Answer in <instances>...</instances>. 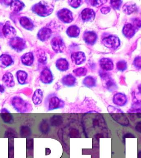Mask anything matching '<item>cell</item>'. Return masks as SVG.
I'll use <instances>...</instances> for the list:
<instances>
[{
    "mask_svg": "<svg viewBox=\"0 0 141 158\" xmlns=\"http://www.w3.org/2000/svg\"><path fill=\"white\" fill-rule=\"evenodd\" d=\"M83 83L87 87H95L96 85V79L92 76H88L83 80Z\"/></svg>",
    "mask_w": 141,
    "mask_h": 158,
    "instance_id": "4dcf8cb0",
    "label": "cell"
},
{
    "mask_svg": "<svg viewBox=\"0 0 141 158\" xmlns=\"http://www.w3.org/2000/svg\"><path fill=\"white\" fill-rule=\"evenodd\" d=\"M138 89L139 93L140 94H141V84H140V85H139L138 86Z\"/></svg>",
    "mask_w": 141,
    "mask_h": 158,
    "instance_id": "816d5d0a",
    "label": "cell"
},
{
    "mask_svg": "<svg viewBox=\"0 0 141 158\" xmlns=\"http://www.w3.org/2000/svg\"><path fill=\"white\" fill-rule=\"evenodd\" d=\"M110 10H111V8H110L109 7H104L101 9V11L102 13L106 14L109 12Z\"/></svg>",
    "mask_w": 141,
    "mask_h": 158,
    "instance_id": "7dc6e473",
    "label": "cell"
},
{
    "mask_svg": "<svg viewBox=\"0 0 141 158\" xmlns=\"http://www.w3.org/2000/svg\"><path fill=\"white\" fill-rule=\"evenodd\" d=\"M133 134H131V133H127V134L125 135H124L123 137V139H125V138H135Z\"/></svg>",
    "mask_w": 141,
    "mask_h": 158,
    "instance_id": "681fc988",
    "label": "cell"
},
{
    "mask_svg": "<svg viewBox=\"0 0 141 158\" xmlns=\"http://www.w3.org/2000/svg\"><path fill=\"white\" fill-rule=\"evenodd\" d=\"M13 60L10 55L4 54L0 56V66L6 68L13 64Z\"/></svg>",
    "mask_w": 141,
    "mask_h": 158,
    "instance_id": "44dd1931",
    "label": "cell"
},
{
    "mask_svg": "<svg viewBox=\"0 0 141 158\" xmlns=\"http://www.w3.org/2000/svg\"><path fill=\"white\" fill-rule=\"evenodd\" d=\"M33 56L32 52H28L24 54L22 56L21 59L22 63L26 65H32L33 62Z\"/></svg>",
    "mask_w": 141,
    "mask_h": 158,
    "instance_id": "484cf974",
    "label": "cell"
},
{
    "mask_svg": "<svg viewBox=\"0 0 141 158\" xmlns=\"http://www.w3.org/2000/svg\"><path fill=\"white\" fill-rule=\"evenodd\" d=\"M33 147V139H28L27 141V148L28 149L32 148Z\"/></svg>",
    "mask_w": 141,
    "mask_h": 158,
    "instance_id": "bcb514c9",
    "label": "cell"
},
{
    "mask_svg": "<svg viewBox=\"0 0 141 158\" xmlns=\"http://www.w3.org/2000/svg\"><path fill=\"white\" fill-rule=\"evenodd\" d=\"M134 65L137 69H141V57L137 56L135 59Z\"/></svg>",
    "mask_w": 141,
    "mask_h": 158,
    "instance_id": "60d3db41",
    "label": "cell"
},
{
    "mask_svg": "<svg viewBox=\"0 0 141 158\" xmlns=\"http://www.w3.org/2000/svg\"><path fill=\"white\" fill-rule=\"evenodd\" d=\"M39 130L43 134H48L49 131V126L48 122L45 119H43L39 125Z\"/></svg>",
    "mask_w": 141,
    "mask_h": 158,
    "instance_id": "d6a6232c",
    "label": "cell"
},
{
    "mask_svg": "<svg viewBox=\"0 0 141 158\" xmlns=\"http://www.w3.org/2000/svg\"><path fill=\"white\" fill-rule=\"evenodd\" d=\"M138 158H141V151L138 153Z\"/></svg>",
    "mask_w": 141,
    "mask_h": 158,
    "instance_id": "f5cc1de1",
    "label": "cell"
},
{
    "mask_svg": "<svg viewBox=\"0 0 141 158\" xmlns=\"http://www.w3.org/2000/svg\"><path fill=\"white\" fill-rule=\"evenodd\" d=\"M127 63L124 60H121L117 64V68L119 70L124 71L127 69Z\"/></svg>",
    "mask_w": 141,
    "mask_h": 158,
    "instance_id": "74e56055",
    "label": "cell"
},
{
    "mask_svg": "<svg viewBox=\"0 0 141 158\" xmlns=\"http://www.w3.org/2000/svg\"><path fill=\"white\" fill-rule=\"evenodd\" d=\"M51 30L49 28L44 27L40 30L37 35L40 40L44 41L49 39L51 35Z\"/></svg>",
    "mask_w": 141,
    "mask_h": 158,
    "instance_id": "e0dca14e",
    "label": "cell"
},
{
    "mask_svg": "<svg viewBox=\"0 0 141 158\" xmlns=\"http://www.w3.org/2000/svg\"><path fill=\"white\" fill-rule=\"evenodd\" d=\"M10 23L8 21L6 22L2 27V31L5 37L11 39L15 37L16 31L15 29L11 26Z\"/></svg>",
    "mask_w": 141,
    "mask_h": 158,
    "instance_id": "7c38bea8",
    "label": "cell"
},
{
    "mask_svg": "<svg viewBox=\"0 0 141 158\" xmlns=\"http://www.w3.org/2000/svg\"><path fill=\"white\" fill-rule=\"evenodd\" d=\"M0 115L2 120L5 123L11 124L13 123V116L7 109L2 108L0 110Z\"/></svg>",
    "mask_w": 141,
    "mask_h": 158,
    "instance_id": "4fadbf2b",
    "label": "cell"
},
{
    "mask_svg": "<svg viewBox=\"0 0 141 158\" xmlns=\"http://www.w3.org/2000/svg\"><path fill=\"white\" fill-rule=\"evenodd\" d=\"M81 17L85 22H91L95 19V14L92 9L85 8L81 12Z\"/></svg>",
    "mask_w": 141,
    "mask_h": 158,
    "instance_id": "5bb4252c",
    "label": "cell"
},
{
    "mask_svg": "<svg viewBox=\"0 0 141 158\" xmlns=\"http://www.w3.org/2000/svg\"><path fill=\"white\" fill-rule=\"evenodd\" d=\"M123 11L126 14L130 15L135 12L137 10V6L135 2H127L123 6Z\"/></svg>",
    "mask_w": 141,
    "mask_h": 158,
    "instance_id": "cb8c5ba5",
    "label": "cell"
},
{
    "mask_svg": "<svg viewBox=\"0 0 141 158\" xmlns=\"http://www.w3.org/2000/svg\"><path fill=\"white\" fill-rule=\"evenodd\" d=\"M20 23L21 25L28 30H32L34 27L33 22L29 19L26 17H21L19 20Z\"/></svg>",
    "mask_w": 141,
    "mask_h": 158,
    "instance_id": "d4e9b609",
    "label": "cell"
},
{
    "mask_svg": "<svg viewBox=\"0 0 141 158\" xmlns=\"http://www.w3.org/2000/svg\"><path fill=\"white\" fill-rule=\"evenodd\" d=\"M135 28L131 23L125 25L122 29V33L127 38H132L135 35Z\"/></svg>",
    "mask_w": 141,
    "mask_h": 158,
    "instance_id": "ac0fdd59",
    "label": "cell"
},
{
    "mask_svg": "<svg viewBox=\"0 0 141 158\" xmlns=\"http://www.w3.org/2000/svg\"><path fill=\"white\" fill-rule=\"evenodd\" d=\"M69 135L70 137H77L79 135V131L77 129L75 128H72L69 132Z\"/></svg>",
    "mask_w": 141,
    "mask_h": 158,
    "instance_id": "f6af8a7d",
    "label": "cell"
},
{
    "mask_svg": "<svg viewBox=\"0 0 141 158\" xmlns=\"http://www.w3.org/2000/svg\"><path fill=\"white\" fill-rule=\"evenodd\" d=\"M76 82V79L71 74L65 75L62 79V83L63 85L68 87L75 86Z\"/></svg>",
    "mask_w": 141,
    "mask_h": 158,
    "instance_id": "2e32d148",
    "label": "cell"
},
{
    "mask_svg": "<svg viewBox=\"0 0 141 158\" xmlns=\"http://www.w3.org/2000/svg\"><path fill=\"white\" fill-rule=\"evenodd\" d=\"M9 44L12 48L18 52L22 51L26 48L25 41L18 37H15L11 39Z\"/></svg>",
    "mask_w": 141,
    "mask_h": 158,
    "instance_id": "52a82bcc",
    "label": "cell"
},
{
    "mask_svg": "<svg viewBox=\"0 0 141 158\" xmlns=\"http://www.w3.org/2000/svg\"><path fill=\"white\" fill-rule=\"evenodd\" d=\"M131 119L141 118V101L137 99L135 96L133 97L131 108L127 111Z\"/></svg>",
    "mask_w": 141,
    "mask_h": 158,
    "instance_id": "5b68a950",
    "label": "cell"
},
{
    "mask_svg": "<svg viewBox=\"0 0 141 158\" xmlns=\"http://www.w3.org/2000/svg\"><path fill=\"white\" fill-rule=\"evenodd\" d=\"M17 78L19 83L21 85H24L26 83L28 75L25 72L19 70L17 71Z\"/></svg>",
    "mask_w": 141,
    "mask_h": 158,
    "instance_id": "1f68e13d",
    "label": "cell"
},
{
    "mask_svg": "<svg viewBox=\"0 0 141 158\" xmlns=\"http://www.w3.org/2000/svg\"><path fill=\"white\" fill-rule=\"evenodd\" d=\"M20 135L22 137H28L30 136L32 131L30 128L27 126H22L20 128Z\"/></svg>",
    "mask_w": 141,
    "mask_h": 158,
    "instance_id": "836d02e7",
    "label": "cell"
},
{
    "mask_svg": "<svg viewBox=\"0 0 141 158\" xmlns=\"http://www.w3.org/2000/svg\"><path fill=\"white\" fill-rule=\"evenodd\" d=\"M100 65L104 70L109 71L113 69V64L112 60L108 58H103L100 60Z\"/></svg>",
    "mask_w": 141,
    "mask_h": 158,
    "instance_id": "603a6c76",
    "label": "cell"
},
{
    "mask_svg": "<svg viewBox=\"0 0 141 158\" xmlns=\"http://www.w3.org/2000/svg\"><path fill=\"white\" fill-rule=\"evenodd\" d=\"M72 60L76 65L83 64L85 60V54L82 52H77L71 54Z\"/></svg>",
    "mask_w": 141,
    "mask_h": 158,
    "instance_id": "9a60e30c",
    "label": "cell"
},
{
    "mask_svg": "<svg viewBox=\"0 0 141 158\" xmlns=\"http://www.w3.org/2000/svg\"><path fill=\"white\" fill-rule=\"evenodd\" d=\"M113 102L116 106L123 107L127 102V98L126 95L121 93L115 94L113 98Z\"/></svg>",
    "mask_w": 141,
    "mask_h": 158,
    "instance_id": "8fae6325",
    "label": "cell"
},
{
    "mask_svg": "<svg viewBox=\"0 0 141 158\" xmlns=\"http://www.w3.org/2000/svg\"><path fill=\"white\" fill-rule=\"evenodd\" d=\"M69 4L74 8H77L81 5L82 1H68Z\"/></svg>",
    "mask_w": 141,
    "mask_h": 158,
    "instance_id": "f35d334b",
    "label": "cell"
},
{
    "mask_svg": "<svg viewBox=\"0 0 141 158\" xmlns=\"http://www.w3.org/2000/svg\"><path fill=\"white\" fill-rule=\"evenodd\" d=\"M40 79L43 84L48 85L51 83L53 80V75L51 71L48 68L43 69L41 73Z\"/></svg>",
    "mask_w": 141,
    "mask_h": 158,
    "instance_id": "30bf717a",
    "label": "cell"
},
{
    "mask_svg": "<svg viewBox=\"0 0 141 158\" xmlns=\"http://www.w3.org/2000/svg\"><path fill=\"white\" fill-rule=\"evenodd\" d=\"M102 43L105 47L108 48L115 49L120 45L119 39L116 36L110 35L104 38Z\"/></svg>",
    "mask_w": 141,
    "mask_h": 158,
    "instance_id": "8992f818",
    "label": "cell"
},
{
    "mask_svg": "<svg viewBox=\"0 0 141 158\" xmlns=\"http://www.w3.org/2000/svg\"><path fill=\"white\" fill-rule=\"evenodd\" d=\"M45 106L47 110L52 111L63 108L65 102L57 96H52L46 100Z\"/></svg>",
    "mask_w": 141,
    "mask_h": 158,
    "instance_id": "277c9868",
    "label": "cell"
},
{
    "mask_svg": "<svg viewBox=\"0 0 141 158\" xmlns=\"http://www.w3.org/2000/svg\"><path fill=\"white\" fill-rule=\"evenodd\" d=\"M10 5L11 10L15 12H19L23 9L24 6L23 2L19 1H11Z\"/></svg>",
    "mask_w": 141,
    "mask_h": 158,
    "instance_id": "83f0119b",
    "label": "cell"
},
{
    "mask_svg": "<svg viewBox=\"0 0 141 158\" xmlns=\"http://www.w3.org/2000/svg\"><path fill=\"white\" fill-rule=\"evenodd\" d=\"M56 66L58 70L62 71H66L69 68V64L66 59H60L57 60Z\"/></svg>",
    "mask_w": 141,
    "mask_h": 158,
    "instance_id": "f1b7e54d",
    "label": "cell"
},
{
    "mask_svg": "<svg viewBox=\"0 0 141 158\" xmlns=\"http://www.w3.org/2000/svg\"><path fill=\"white\" fill-rule=\"evenodd\" d=\"M63 122V118L59 115H54L50 118V123L52 127H59L62 124Z\"/></svg>",
    "mask_w": 141,
    "mask_h": 158,
    "instance_id": "4316f807",
    "label": "cell"
},
{
    "mask_svg": "<svg viewBox=\"0 0 141 158\" xmlns=\"http://www.w3.org/2000/svg\"><path fill=\"white\" fill-rule=\"evenodd\" d=\"M122 1H111V4L112 7L115 9H119L122 4Z\"/></svg>",
    "mask_w": 141,
    "mask_h": 158,
    "instance_id": "ab89813d",
    "label": "cell"
},
{
    "mask_svg": "<svg viewBox=\"0 0 141 158\" xmlns=\"http://www.w3.org/2000/svg\"><path fill=\"white\" fill-rule=\"evenodd\" d=\"M106 83V89L110 91H113L117 89V86L116 82L111 77L107 79Z\"/></svg>",
    "mask_w": 141,
    "mask_h": 158,
    "instance_id": "e575fe53",
    "label": "cell"
},
{
    "mask_svg": "<svg viewBox=\"0 0 141 158\" xmlns=\"http://www.w3.org/2000/svg\"><path fill=\"white\" fill-rule=\"evenodd\" d=\"M73 72L76 76H84L86 75L87 70L85 68H79L73 70Z\"/></svg>",
    "mask_w": 141,
    "mask_h": 158,
    "instance_id": "8d00e7d4",
    "label": "cell"
},
{
    "mask_svg": "<svg viewBox=\"0 0 141 158\" xmlns=\"http://www.w3.org/2000/svg\"><path fill=\"white\" fill-rule=\"evenodd\" d=\"M32 10L38 15L41 17H46L53 12L54 6L45 1H41L36 4L32 7Z\"/></svg>",
    "mask_w": 141,
    "mask_h": 158,
    "instance_id": "3957f363",
    "label": "cell"
},
{
    "mask_svg": "<svg viewBox=\"0 0 141 158\" xmlns=\"http://www.w3.org/2000/svg\"><path fill=\"white\" fill-rule=\"evenodd\" d=\"M66 33L69 37L76 38L80 33V29L76 26H70L67 29Z\"/></svg>",
    "mask_w": 141,
    "mask_h": 158,
    "instance_id": "f546056e",
    "label": "cell"
},
{
    "mask_svg": "<svg viewBox=\"0 0 141 158\" xmlns=\"http://www.w3.org/2000/svg\"><path fill=\"white\" fill-rule=\"evenodd\" d=\"M135 129L138 133H141V121L138 122L136 124Z\"/></svg>",
    "mask_w": 141,
    "mask_h": 158,
    "instance_id": "c3c4849f",
    "label": "cell"
},
{
    "mask_svg": "<svg viewBox=\"0 0 141 158\" xmlns=\"http://www.w3.org/2000/svg\"><path fill=\"white\" fill-rule=\"evenodd\" d=\"M52 48L56 53H61L65 49V44L62 38L59 37H55L51 41Z\"/></svg>",
    "mask_w": 141,
    "mask_h": 158,
    "instance_id": "ba28073f",
    "label": "cell"
},
{
    "mask_svg": "<svg viewBox=\"0 0 141 158\" xmlns=\"http://www.w3.org/2000/svg\"><path fill=\"white\" fill-rule=\"evenodd\" d=\"M43 98V91L40 89H37L34 91L32 99L33 104L36 106H38L42 103Z\"/></svg>",
    "mask_w": 141,
    "mask_h": 158,
    "instance_id": "ffe728a7",
    "label": "cell"
},
{
    "mask_svg": "<svg viewBox=\"0 0 141 158\" xmlns=\"http://www.w3.org/2000/svg\"><path fill=\"white\" fill-rule=\"evenodd\" d=\"M107 110L113 119L117 123L126 127L129 125L130 122L128 118L120 109L109 106L107 107Z\"/></svg>",
    "mask_w": 141,
    "mask_h": 158,
    "instance_id": "6da1fadb",
    "label": "cell"
},
{
    "mask_svg": "<svg viewBox=\"0 0 141 158\" xmlns=\"http://www.w3.org/2000/svg\"><path fill=\"white\" fill-rule=\"evenodd\" d=\"M83 39L87 43L89 44H93L97 39L96 33L93 31L85 32L83 35Z\"/></svg>",
    "mask_w": 141,
    "mask_h": 158,
    "instance_id": "d6986e66",
    "label": "cell"
},
{
    "mask_svg": "<svg viewBox=\"0 0 141 158\" xmlns=\"http://www.w3.org/2000/svg\"><path fill=\"white\" fill-rule=\"evenodd\" d=\"M2 80L5 85L8 87L14 86L15 83L13 75L11 73H7L3 75Z\"/></svg>",
    "mask_w": 141,
    "mask_h": 158,
    "instance_id": "7402d4cb",
    "label": "cell"
},
{
    "mask_svg": "<svg viewBox=\"0 0 141 158\" xmlns=\"http://www.w3.org/2000/svg\"><path fill=\"white\" fill-rule=\"evenodd\" d=\"M5 90V87L3 85H1L0 84V92L1 93H3L4 92Z\"/></svg>",
    "mask_w": 141,
    "mask_h": 158,
    "instance_id": "f907efd6",
    "label": "cell"
},
{
    "mask_svg": "<svg viewBox=\"0 0 141 158\" xmlns=\"http://www.w3.org/2000/svg\"><path fill=\"white\" fill-rule=\"evenodd\" d=\"M135 29L141 27V21L138 19H135L133 20V24H132Z\"/></svg>",
    "mask_w": 141,
    "mask_h": 158,
    "instance_id": "ee69618b",
    "label": "cell"
},
{
    "mask_svg": "<svg viewBox=\"0 0 141 158\" xmlns=\"http://www.w3.org/2000/svg\"><path fill=\"white\" fill-rule=\"evenodd\" d=\"M59 19L65 23H70L73 21L72 12L67 9L64 8L59 10L57 14Z\"/></svg>",
    "mask_w": 141,
    "mask_h": 158,
    "instance_id": "9c48e42d",
    "label": "cell"
},
{
    "mask_svg": "<svg viewBox=\"0 0 141 158\" xmlns=\"http://www.w3.org/2000/svg\"><path fill=\"white\" fill-rule=\"evenodd\" d=\"M14 145L12 143L10 142L9 145L8 158H14Z\"/></svg>",
    "mask_w": 141,
    "mask_h": 158,
    "instance_id": "7bdbcfd3",
    "label": "cell"
},
{
    "mask_svg": "<svg viewBox=\"0 0 141 158\" xmlns=\"http://www.w3.org/2000/svg\"><path fill=\"white\" fill-rule=\"evenodd\" d=\"M4 136L6 138H13L17 137L18 133L15 130L12 128H9L5 132Z\"/></svg>",
    "mask_w": 141,
    "mask_h": 158,
    "instance_id": "d590c367",
    "label": "cell"
},
{
    "mask_svg": "<svg viewBox=\"0 0 141 158\" xmlns=\"http://www.w3.org/2000/svg\"><path fill=\"white\" fill-rule=\"evenodd\" d=\"M90 3L93 6L95 7H98L102 6L105 2H107L106 1H90Z\"/></svg>",
    "mask_w": 141,
    "mask_h": 158,
    "instance_id": "b9f144b4",
    "label": "cell"
},
{
    "mask_svg": "<svg viewBox=\"0 0 141 158\" xmlns=\"http://www.w3.org/2000/svg\"><path fill=\"white\" fill-rule=\"evenodd\" d=\"M11 105L17 112L26 113L32 110V105L18 96H14L11 99Z\"/></svg>",
    "mask_w": 141,
    "mask_h": 158,
    "instance_id": "7a4b0ae2",
    "label": "cell"
}]
</instances>
